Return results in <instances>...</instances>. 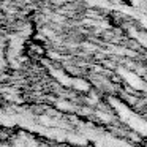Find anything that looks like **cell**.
Listing matches in <instances>:
<instances>
[{
  "label": "cell",
  "mask_w": 147,
  "mask_h": 147,
  "mask_svg": "<svg viewBox=\"0 0 147 147\" xmlns=\"http://www.w3.org/2000/svg\"><path fill=\"white\" fill-rule=\"evenodd\" d=\"M26 51H27V54H29L30 57H33V59H41V57H45V54H46L45 46H43L40 41H36V40H32V41L27 43Z\"/></svg>",
  "instance_id": "obj_1"
}]
</instances>
